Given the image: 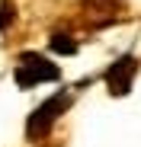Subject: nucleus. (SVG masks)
<instances>
[{
  "instance_id": "f257e3e1",
  "label": "nucleus",
  "mask_w": 141,
  "mask_h": 147,
  "mask_svg": "<svg viewBox=\"0 0 141 147\" xmlns=\"http://www.w3.org/2000/svg\"><path fill=\"white\" fill-rule=\"evenodd\" d=\"M13 80L19 90H32L39 83H58L61 80V67L52 61V58H45L39 51H22L16 58V70H13Z\"/></svg>"
},
{
  "instance_id": "f03ea898",
  "label": "nucleus",
  "mask_w": 141,
  "mask_h": 147,
  "mask_svg": "<svg viewBox=\"0 0 141 147\" xmlns=\"http://www.w3.org/2000/svg\"><path fill=\"white\" fill-rule=\"evenodd\" d=\"M70 102H74V93L70 90H61V93L48 96V99L26 118V138L29 141H45L52 134V128L58 125V118L70 109Z\"/></svg>"
},
{
  "instance_id": "7ed1b4c3",
  "label": "nucleus",
  "mask_w": 141,
  "mask_h": 147,
  "mask_svg": "<svg viewBox=\"0 0 141 147\" xmlns=\"http://www.w3.org/2000/svg\"><path fill=\"white\" fill-rule=\"evenodd\" d=\"M80 19L87 29H109L125 19V0H80Z\"/></svg>"
},
{
  "instance_id": "20e7f679",
  "label": "nucleus",
  "mask_w": 141,
  "mask_h": 147,
  "mask_svg": "<svg viewBox=\"0 0 141 147\" xmlns=\"http://www.w3.org/2000/svg\"><path fill=\"white\" fill-rule=\"evenodd\" d=\"M135 77H138V58L132 51H125L122 58H115L112 67L106 70V90L112 96H128L132 86H135Z\"/></svg>"
},
{
  "instance_id": "39448f33",
  "label": "nucleus",
  "mask_w": 141,
  "mask_h": 147,
  "mask_svg": "<svg viewBox=\"0 0 141 147\" xmlns=\"http://www.w3.org/2000/svg\"><path fill=\"white\" fill-rule=\"evenodd\" d=\"M48 45H52V51H58V55H77V42H74L70 32H55Z\"/></svg>"
},
{
  "instance_id": "423d86ee",
  "label": "nucleus",
  "mask_w": 141,
  "mask_h": 147,
  "mask_svg": "<svg viewBox=\"0 0 141 147\" xmlns=\"http://www.w3.org/2000/svg\"><path fill=\"white\" fill-rule=\"evenodd\" d=\"M13 19H16L13 0H3V3H0V32H3V29H10V26H13Z\"/></svg>"
}]
</instances>
